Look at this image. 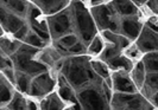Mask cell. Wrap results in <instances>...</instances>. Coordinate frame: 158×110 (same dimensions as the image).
<instances>
[{
	"mask_svg": "<svg viewBox=\"0 0 158 110\" xmlns=\"http://www.w3.org/2000/svg\"><path fill=\"white\" fill-rule=\"evenodd\" d=\"M102 85L103 82L90 84L77 91L82 110H112L111 102L107 100Z\"/></svg>",
	"mask_w": 158,
	"mask_h": 110,
	"instance_id": "4",
	"label": "cell"
},
{
	"mask_svg": "<svg viewBox=\"0 0 158 110\" xmlns=\"http://www.w3.org/2000/svg\"><path fill=\"white\" fill-rule=\"evenodd\" d=\"M145 7L149 10V12H150L152 16L158 17V0H150V1H146Z\"/></svg>",
	"mask_w": 158,
	"mask_h": 110,
	"instance_id": "34",
	"label": "cell"
},
{
	"mask_svg": "<svg viewBox=\"0 0 158 110\" xmlns=\"http://www.w3.org/2000/svg\"><path fill=\"white\" fill-rule=\"evenodd\" d=\"M143 27H144V22L142 19V16L123 18V19H120L119 33L133 43L138 39Z\"/></svg>",
	"mask_w": 158,
	"mask_h": 110,
	"instance_id": "12",
	"label": "cell"
},
{
	"mask_svg": "<svg viewBox=\"0 0 158 110\" xmlns=\"http://www.w3.org/2000/svg\"><path fill=\"white\" fill-rule=\"evenodd\" d=\"M56 91L58 92L60 97L63 100L65 104L71 110H82L79 97H77V92L69 84V82L64 78L63 75H61V72H58V75H57V89H56Z\"/></svg>",
	"mask_w": 158,
	"mask_h": 110,
	"instance_id": "9",
	"label": "cell"
},
{
	"mask_svg": "<svg viewBox=\"0 0 158 110\" xmlns=\"http://www.w3.org/2000/svg\"><path fill=\"white\" fill-rule=\"evenodd\" d=\"M0 69L5 70V69H15V63L12 61L11 57L7 55L0 52Z\"/></svg>",
	"mask_w": 158,
	"mask_h": 110,
	"instance_id": "30",
	"label": "cell"
},
{
	"mask_svg": "<svg viewBox=\"0 0 158 110\" xmlns=\"http://www.w3.org/2000/svg\"><path fill=\"white\" fill-rule=\"evenodd\" d=\"M22 45H23L22 41L15 39V38H10L6 34L1 36V38H0V49H1V52L5 53V55H7L8 57H12V56L15 55L17 51L20 49Z\"/></svg>",
	"mask_w": 158,
	"mask_h": 110,
	"instance_id": "20",
	"label": "cell"
},
{
	"mask_svg": "<svg viewBox=\"0 0 158 110\" xmlns=\"http://www.w3.org/2000/svg\"><path fill=\"white\" fill-rule=\"evenodd\" d=\"M92 58L93 57L85 55L67 57L64 59L61 75H63L64 78L69 82V84L75 89L76 92L90 84L103 82V79L100 78L90 66Z\"/></svg>",
	"mask_w": 158,
	"mask_h": 110,
	"instance_id": "1",
	"label": "cell"
},
{
	"mask_svg": "<svg viewBox=\"0 0 158 110\" xmlns=\"http://www.w3.org/2000/svg\"><path fill=\"white\" fill-rule=\"evenodd\" d=\"M135 45L140 50L143 56L150 52H157L158 51V33L153 32L149 27L144 25L142 32L135 41Z\"/></svg>",
	"mask_w": 158,
	"mask_h": 110,
	"instance_id": "13",
	"label": "cell"
},
{
	"mask_svg": "<svg viewBox=\"0 0 158 110\" xmlns=\"http://www.w3.org/2000/svg\"><path fill=\"white\" fill-rule=\"evenodd\" d=\"M123 53L126 56L127 58H130L131 61H133L135 63L142 61V58H143V53L140 52V50L138 49V46L135 45V43H132Z\"/></svg>",
	"mask_w": 158,
	"mask_h": 110,
	"instance_id": "28",
	"label": "cell"
},
{
	"mask_svg": "<svg viewBox=\"0 0 158 110\" xmlns=\"http://www.w3.org/2000/svg\"><path fill=\"white\" fill-rule=\"evenodd\" d=\"M1 5H4L10 12L15 13L17 16L26 19L29 13V8L31 5V1H22V0H10V1H0Z\"/></svg>",
	"mask_w": 158,
	"mask_h": 110,
	"instance_id": "19",
	"label": "cell"
},
{
	"mask_svg": "<svg viewBox=\"0 0 158 110\" xmlns=\"http://www.w3.org/2000/svg\"><path fill=\"white\" fill-rule=\"evenodd\" d=\"M89 10H90V13L93 16V19L99 31H111L119 33L120 17L117 14L111 1L100 5L98 7L89 8Z\"/></svg>",
	"mask_w": 158,
	"mask_h": 110,
	"instance_id": "5",
	"label": "cell"
},
{
	"mask_svg": "<svg viewBox=\"0 0 158 110\" xmlns=\"http://www.w3.org/2000/svg\"><path fill=\"white\" fill-rule=\"evenodd\" d=\"M87 55V45L83 44L82 41H79L76 45H74L68 50L69 57H76V56H85Z\"/></svg>",
	"mask_w": 158,
	"mask_h": 110,
	"instance_id": "29",
	"label": "cell"
},
{
	"mask_svg": "<svg viewBox=\"0 0 158 110\" xmlns=\"http://www.w3.org/2000/svg\"><path fill=\"white\" fill-rule=\"evenodd\" d=\"M130 73H131L132 81L135 82V87L138 88V90L142 92L144 84H145V81H146V76H148V72L145 70V66H144L142 61H139L135 64L133 69Z\"/></svg>",
	"mask_w": 158,
	"mask_h": 110,
	"instance_id": "21",
	"label": "cell"
},
{
	"mask_svg": "<svg viewBox=\"0 0 158 110\" xmlns=\"http://www.w3.org/2000/svg\"><path fill=\"white\" fill-rule=\"evenodd\" d=\"M67 108L68 105L60 97L57 91H54L40 100V110H65Z\"/></svg>",
	"mask_w": 158,
	"mask_h": 110,
	"instance_id": "16",
	"label": "cell"
},
{
	"mask_svg": "<svg viewBox=\"0 0 158 110\" xmlns=\"http://www.w3.org/2000/svg\"><path fill=\"white\" fill-rule=\"evenodd\" d=\"M27 100L29 98H26L24 94L16 91L13 100L6 108L8 110H29L27 109Z\"/></svg>",
	"mask_w": 158,
	"mask_h": 110,
	"instance_id": "26",
	"label": "cell"
},
{
	"mask_svg": "<svg viewBox=\"0 0 158 110\" xmlns=\"http://www.w3.org/2000/svg\"><path fill=\"white\" fill-rule=\"evenodd\" d=\"M17 71V70H16ZM31 82H32V77L24 73V72H20V71H17V77H16V89L17 91L22 92L24 95H29V91H30V87H31Z\"/></svg>",
	"mask_w": 158,
	"mask_h": 110,
	"instance_id": "22",
	"label": "cell"
},
{
	"mask_svg": "<svg viewBox=\"0 0 158 110\" xmlns=\"http://www.w3.org/2000/svg\"><path fill=\"white\" fill-rule=\"evenodd\" d=\"M57 75H58V72L50 70L33 77L27 96L30 98H33V100H42L45 96L56 91V89H57Z\"/></svg>",
	"mask_w": 158,
	"mask_h": 110,
	"instance_id": "8",
	"label": "cell"
},
{
	"mask_svg": "<svg viewBox=\"0 0 158 110\" xmlns=\"http://www.w3.org/2000/svg\"><path fill=\"white\" fill-rule=\"evenodd\" d=\"M47 19L48 25H49V32L51 36V43L57 41L67 34L75 33L70 6L55 16L47 17Z\"/></svg>",
	"mask_w": 158,
	"mask_h": 110,
	"instance_id": "7",
	"label": "cell"
},
{
	"mask_svg": "<svg viewBox=\"0 0 158 110\" xmlns=\"http://www.w3.org/2000/svg\"><path fill=\"white\" fill-rule=\"evenodd\" d=\"M1 110H8L7 108H1Z\"/></svg>",
	"mask_w": 158,
	"mask_h": 110,
	"instance_id": "36",
	"label": "cell"
},
{
	"mask_svg": "<svg viewBox=\"0 0 158 110\" xmlns=\"http://www.w3.org/2000/svg\"><path fill=\"white\" fill-rule=\"evenodd\" d=\"M90 66H92V69H93V71H94L95 73L100 78H102L103 81L106 78H108V77H111L112 71L110 70L108 65L105 63V62H102V61H100L99 58H92Z\"/></svg>",
	"mask_w": 158,
	"mask_h": 110,
	"instance_id": "23",
	"label": "cell"
},
{
	"mask_svg": "<svg viewBox=\"0 0 158 110\" xmlns=\"http://www.w3.org/2000/svg\"><path fill=\"white\" fill-rule=\"evenodd\" d=\"M112 110H155L156 108L142 94H119L114 92L111 101Z\"/></svg>",
	"mask_w": 158,
	"mask_h": 110,
	"instance_id": "6",
	"label": "cell"
},
{
	"mask_svg": "<svg viewBox=\"0 0 158 110\" xmlns=\"http://www.w3.org/2000/svg\"><path fill=\"white\" fill-rule=\"evenodd\" d=\"M70 10L74 31L79 36L80 40L88 46L99 32L93 16L90 13V10L82 1H71Z\"/></svg>",
	"mask_w": 158,
	"mask_h": 110,
	"instance_id": "2",
	"label": "cell"
},
{
	"mask_svg": "<svg viewBox=\"0 0 158 110\" xmlns=\"http://www.w3.org/2000/svg\"><path fill=\"white\" fill-rule=\"evenodd\" d=\"M0 22H1V31L2 34H15L16 32H18L23 26L26 25V19L22 18V17L17 16L15 13L10 12L7 8L4 5L0 4Z\"/></svg>",
	"mask_w": 158,
	"mask_h": 110,
	"instance_id": "10",
	"label": "cell"
},
{
	"mask_svg": "<svg viewBox=\"0 0 158 110\" xmlns=\"http://www.w3.org/2000/svg\"><path fill=\"white\" fill-rule=\"evenodd\" d=\"M106 64L108 65V68H110V70L112 72H114V71H121V70L131 72L135 63L133 61H131L130 58H127L124 53H121V55L112 58L111 61H108Z\"/></svg>",
	"mask_w": 158,
	"mask_h": 110,
	"instance_id": "18",
	"label": "cell"
},
{
	"mask_svg": "<svg viewBox=\"0 0 158 110\" xmlns=\"http://www.w3.org/2000/svg\"><path fill=\"white\" fill-rule=\"evenodd\" d=\"M30 31H31V29H30V26H29V24H26L25 26H23L20 30L18 32H16L12 37L15 38V39L19 40V41H22V43H24V40H25V38L27 37V34L30 33Z\"/></svg>",
	"mask_w": 158,
	"mask_h": 110,
	"instance_id": "31",
	"label": "cell"
},
{
	"mask_svg": "<svg viewBox=\"0 0 158 110\" xmlns=\"http://www.w3.org/2000/svg\"><path fill=\"white\" fill-rule=\"evenodd\" d=\"M142 62L145 66V70L148 73H156L158 72V51L150 52L143 56Z\"/></svg>",
	"mask_w": 158,
	"mask_h": 110,
	"instance_id": "24",
	"label": "cell"
},
{
	"mask_svg": "<svg viewBox=\"0 0 158 110\" xmlns=\"http://www.w3.org/2000/svg\"><path fill=\"white\" fill-rule=\"evenodd\" d=\"M113 82V91L119 94H137L140 92L127 71H114L111 75Z\"/></svg>",
	"mask_w": 158,
	"mask_h": 110,
	"instance_id": "11",
	"label": "cell"
},
{
	"mask_svg": "<svg viewBox=\"0 0 158 110\" xmlns=\"http://www.w3.org/2000/svg\"><path fill=\"white\" fill-rule=\"evenodd\" d=\"M24 44H27L30 46L37 47L40 50H43V49H45L49 45L47 41H44L40 36H37L33 31H30V33L27 34V37L24 40Z\"/></svg>",
	"mask_w": 158,
	"mask_h": 110,
	"instance_id": "27",
	"label": "cell"
},
{
	"mask_svg": "<svg viewBox=\"0 0 158 110\" xmlns=\"http://www.w3.org/2000/svg\"><path fill=\"white\" fill-rule=\"evenodd\" d=\"M16 91V87L1 75L0 76V105L1 108H6L11 103V101L15 97Z\"/></svg>",
	"mask_w": 158,
	"mask_h": 110,
	"instance_id": "17",
	"label": "cell"
},
{
	"mask_svg": "<svg viewBox=\"0 0 158 110\" xmlns=\"http://www.w3.org/2000/svg\"><path fill=\"white\" fill-rule=\"evenodd\" d=\"M32 2L40 8V12L45 17H51L69 7L71 1H65V0H62V1L61 0H36V1H32Z\"/></svg>",
	"mask_w": 158,
	"mask_h": 110,
	"instance_id": "14",
	"label": "cell"
},
{
	"mask_svg": "<svg viewBox=\"0 0 158 110\" xmlns=\"http://www.w3.org/2000/svg\"><path fill=\"white\" fill-rule=\"evenodd\" d=\"M40 50L37 47L30 46L27 44H24L20 49L12 56V61L15 63V69L17 71L24 72L32 78L38 76L40 73H44L47 71H50V68L47 66L37 59V56L40 55Z\"/></svg>",
	"mask_w": 158,
	"mask_h": 110,
	"instance_id": "3",
	"label": "cell"
},
{
	"mask_svg": "<svg viewBox=\"0 0 158 110\" xmlns=\"http://www.w3.org/2000/svg\"><path fill=\"white\" fill-rule=\"evenodd\" d=\"M144 25L146 27H149L150 30H152L153 32L158 33V17H155V16L149 17L148 20L144 22Z\"/></svg>",
	"mask_w": 158,
	"mask_h": 110,
	"instance_id": "33",
	"label": "cell"
},
{
	"mask_svg": "<svg viewBox=\"0 0 158 110\" xmlns=\"http://www.w3.org/2000/svg\"><path fill=\"white\" fill-rule=\"evenodd\" d=\"M105 49V41H103L101 36H96L94 39L89 43V45L87 46V55L93 57V58H98L101 55V52Z\"/></svg>",
	"mask_w": 158,
	"mask_h": 110,
	"instance_id": "25",
	"label": "cell"
},
{
	"mask_svg": "<svg viewBox=\"0 0 158 110\" xmlns=\"http://www.w3.org/2000/svg\"><path fill=\"white\" fill-rule=\"evenodd\" d=\"M113 7L115 10L117 14L120 17V19L123 18H132V17L140 16V10L135 5L133 1H128V0H117V1H111Z\"/></svg>",
	"mask_w": 158,
	"mask_h": 110,
	"instance_id": "15",
	"label": "cell"
},
{
	"mask_svg": "<svg viewBox=\"0 0 158 110\" xmlns=\"http://www.w3.org/2000/svg\"><path fill=\"white\" fill-rule=\"evenodd\" d=\"M1 75L7 79L10 83H12L13 85H16V77H17L16 69H5V70H1Z\"/></svg>",
	"mask_w": 158,
	"mask_h": 110,
	"instance_id": "32",
	"label": "cell"
},
{
	"mask_svg": "<svg viewBox=\"0 0 158 110\" xmlns=\"http://www.w3.org/2000/svg\"><path fill=\"white\" fill-rule=\"evenodd\" d=\"M149 101L151 102V104L158 110V91L157 92H155V94L151 96L150 98H149Z\"/></svg>",
	"mask_w": 158,
	"mask_h": 110,
	"instance_id": "35",
	"label": "cell"
},
{
	"mask_svg": "<svg viewBox=\"0 0 158 110\" xmlns=\"http://www.w3.org/2000/svg\"><path fill=\"white\" fill-rule=\"evenodd\" d=\"M65 110H71V109H70V108H69V107H68V108H67V109H65Z\"/></svg>",
	"mask_w": 158,
	"mask_h": 110,
	"instance_id": "37",
	"label": "cell"
}]
</instances>
